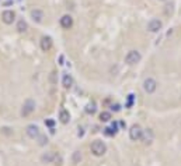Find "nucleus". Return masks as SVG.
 <instances>
[{
  "label": "nucleus",
  "instance_id": "obj_1",
  "mask_svg": "<svg viewBox=\"0 0 181 166\" xmlns=\"http://www.w3.org/2000/svg\"><path fill=\"white\" fill-rule=\"evenodd\" d=\"M91 152L95 155V156H103V155L107 152V145L103 141H94L91 144Z\"/></svg>",
  "mask_w": 181,
  "mask_h": 166
},
{
  "label": "nucleus",
  "instance_id": "obj_2",
  "mask_svg": "<svg viewBox=\"0 0 181 166\" xmlns=\"http://www.w3.org/2000/svg\"><path fill=\"white\" fill-rule=\"evenodd\" d=\"M141 59H142V56L138 50H129L125 56V63L129 64V66H133V64L139 63Z\"/></svg>",
  "mask_w": 181,
  "mask_h": 166
},
{
  "label": "nucleus",
  "instance_id": "obj_3",
  "mask_svg": "<svg viewBox=\"0 0 181 166\" xmlns=\"http://www.w3.org/2000/svg\"><path fill=\"white\" fill-rule=\"evenodd\" d=\"M35 109V102L32 99H27L24 102V105H23V109H21V116H30L31 113L34 112Z\"/></svg>",
  "mask_w": 181,
  "mask_h": 166
},
{
  "label": "nucleus",
  "instance_id": "obj_4",
  "mask_svg": "<svg viewBox=\"0 0 181 166\" xmlns=\"http://www.w3.org/2000/svg\"><path fill=\"white\" fill-rule=\"evenodd\" d=\"M163 28V22L160 21L159 18H152L150 21L147 22V31L149 32H159Z\"/></svg>",
  "mask_w": 181,
  "mask_h": 166
},
{
  "label": "nucleus",
  "instance_id": "obj_5",
  "mask_svg": "<svg viewBox=\"0 0 181 166\" xmlns=\"http://www.w3.org/2000/svg\"><path fill=\"white\" fill-rule=\"evenodd\" d=\"M142 133H143L142 127L139 126V124H133V126L131 127V130H129V137H131V140H133V141H138V140L142 138Z\"/></svg>",
  "mask_w": 181,
  "mask_h": 166
},
{
  "label": "nucleus",
  "instance_id": "obj_6",
  "mask_svg": "<svg viewBox=\"0 0 181 166\" xmlns=\"http://www.w3.org/2000/svg\"><path fill=\"white\" fill-rule=\"evenodd\" d=\"M156 88H157L156 80H153V78H146V80L143 81V89H145V92H147V94H153L154 91H156Z\"/></svg>",
  "mask_w": 181,
  "mask_h": 166
},
{
  "label": "nucleus",
  "instance_id": "obj_7",
  "mask_svg": "<svg viewBox=\"0 0 181 166\" xmlns=\"http://www.w3.org/2000/svg\"><path fill=\"white\" fill-rule=\"evenodd\" d=\"M2 20H3V22L7 25L13 24L15 20V13L13 11V10H4V11L2 13Z\"/></svg>",
  "mask_w": 181,
  "mask_h": 166
},
{
  "label": "nucleus",
  "instance_id": "obj_8",
  "mask_svg": "<svg viewBox=\"0 0 181 166\" xmlns=\"http://www.w3.org/2000/svg\"><path fill=\"white\" fill-rule=\"evenodd\" d=\"M59 22H61V27L65 28V30H69V28L73 27V18H72V15H69V14L62 15Z\"/></svg>",
  "mask_w": 181,
  "mask_h": 166
},
{
  "label": "nucleus",
  "instance_id": "obj_9",
  "mask_svg": "<svg viewBox=\"0 0 181 166\" xmlns=\"http://www.w3.org/2000/svg\"><path fill=\"white\" fill-rule=\"evenodd\" d=\"M41 49L44 52H48L52 49V38L51 36H42L41 38Z\"/></svg>",
  "mask_w": 181,
  "mask_h": 166
},
{
  "label": "nucleus",
  "instance_id": "obj_10",
  "mask_svg": "<svg viewBox=\"0 0 181 166\" xmlns=\"http://www.w3.org/2000/svg\"><path fill=\"white\" fill-rule=\"evenodd\" d=\"M30 15H31V18H32L35 22H42V20H44V11L42 10H40V9L31 10Z\"/></svg>",
  "mask_w": 181,
  "mask_h": 166
},
{
  "label": "nucleus",
  "instance_id": "obj_11",
  "mask_svg": "<svg viewBox=\"0 0 181 166\" xmlns=\"http://www.w3.org/2000/svg\"><path fill=\"white\" fill-rule=\"evenodd\" d=\"M27 134L28 137H31V138H35V137L40 136V128H38L35 124H30V126H27Z\"/></svg>",
  "mask_w": 181,
  "mask_h": 166
},
{
  "label": "nucleus",
  "instance_id": "obj_12",
  "mask_svg": "<svg viewBox=\"0 0 181 166\" xmlns=\"http://www.w3.org/2000/svg\"><path fill=\"white\" fill-rule=\"evenodd\" d=\"M142 140H143L146 144H150V142L153 141V131H152L150 128L145 130L143 133H142Z\"/></svg>",
  "mask_w": 181,
  "mask_h": 166
},
{
  "label": "nucleus",
  "instance_id": "obj_13",
  "mask_svg": "<svg viewBox=\"0 0 181 166\" xmlns=\"http://www.w3.org/2000/svg\"><path fill=\"white\" fill-rule=\"evenodd\" d=\"M55 158H56L55 152H46V154H44L42 156H41V160H42L44 163H51Z\"/></svg>",
  "mask_w": 181,
  "mask_h": 166
},
{
  "label": "nucleus",
  "instance_id": "obj_14",
  "mask_svg": "<svg viewBox=\"0 0 181 166\" xmlns=\"http://www.w3.org/2000/svg\"><path fill=\"white\" fill-rule=\"evenodd\" d=\"M15 30L19 31V32H27V30H28V24L24 21V20H19L17 21V25H15Z\"/></svg>",
  "mask_w": 181,
  "mask_h": 166
},
{
  "label": "nucleus",
  "instance_id": "obj_15",
  "mask_svg": "<svg viewBox=\"0 0 181 166\" xmlns=\"http://www.w3.org/2000/svg\"><path fill=\"white\" fill-rule=\"evenodd\" d=\"M62 84L65 88H70L73 85V78H72L70 74H65L63 78H62Z\"/></svg>",
  "mask_w": 181,
  "mask_h": 166
},
{
  "label": "nucleus",
  "instance_id": "obj_16",
  "mask_svg": "<svg viewBox=\"0 0 181 166\" xmlns=\"http://www.w3.org/2000/svg\"><path fill=\"white\" fill-rule=\"evenodd\" d=\"M59 119H61V121H62L63 124H66V123H69V120H70V115H69L68 110H61Z\"/></svg>",
  "mask_w": 181,
  "mask_h": 166
},
{
  "label": "nucleus",
  "instance_id": "obj_17",
  "mask_svg": "<svg viewBox=\"0 0 181 166\" xmlns=\"http://www.w3.org/2000/svg\"><path fill=\"white\" fill-rule=\"evenodd\" d=\"M95 110H97V108H95V103H94V102L89 103V105L86 106V112L89 113V115H94Z\"/></svg>",
  "mask_w": 181,
  "mask_h": 166
},
{
  "label": "nucleus",
  "instance_id": "obj_18",
  "mask_svg": "<svg viewBox=\"0 0 181 166\" xmlns=\"http://www.w3.org/2000/svg\"><path fill=\"white\" fill-rule=\"evenodd\" d=\"M100 119H101V121H110L111 120V113L110 112H101Z\"/></svg>",
  "mask_w": 181,
  "mask_h": 166
},
{
  "label": "nucleus",
  "instance_id": "obj_19",
  "mask_svg": "<svg viewBox=\"0 0 181 166\" xmlns=\"http://www.w3.org/2000/svg\"><path fill=\"white\" fill-rule=\"evenodd\" d=\"M115 133H117V131L114 130L112 127H108V128H105V134H107V136H115Z\"/></svg>",
  "mask_w": 181,
  "mask_h": 166
},
{
  "label": "nucleus",
  "instance_id": "obj_20",
  "mask_svg": "<svg viewBox=\"0 0 181 166\" xmlns=\"http://www.w3.org/2000/svg\"><path fill=\"white\" fill-rule=\"evenodd\" d=\"M46 142H48L46 136H40V141H38V144H40V145H45Z\"/></svg>",
  "mask_w": 181,
  "mask_h": 166
},
{
  "label": "nucleus",
  "instance_id": "obj_21",
  "mask_svg": "<svg viewBox=\"0 0 181 166\" xmlns=\"http://www.w3.org/2000/svg\"><path fill=\"white\" fill-rule=\"evenodd\" d=\"M132 102H133V95L131 94V95H129V98H128V103H126V106H128V108H131V106H132Z\"/></svg>",
  "mask_w": 181,
  "mask_h": 166
},
{
  "label": "nucleus",
  "instance_id": "obj_22",
  "mask_svg": "<svg viewBox=\"0 0 181 166\" xmlns=\"http://www.w3.org/2000/svg\"><path fill=\"white\" fill-rule=\"evenodd\" d=\"M80 159H82V155H80V152H74V162H79Z\"/></svg>",
  "mask_w": 181,
  "mask_h": 166
},
{
  "label": "nucleus",
  "instance_id": "obj_23",
  "mask_svg": "<svg viewBox=\"0 0 181 166\" xmlns=\"http://www.w3.org/2000/svg\"><path fill=\"white\" fill-rule=\"evenodd\" d=\"M111 109H112V110H115V112H118V110L121 109V106L120 105H112V108H111Z\"/></svg>",
  "mask_w": 181,
  "mask_h": 166
},
{
  "label": "nucleus",
  "instance_id": "obj_24",
  "mask_svg": "<svg viewBox=\"0 0 181 166\" xmlns=\"http://www.w3.org/2000/svg\"><path fill=\"white\" fill-rule=\"evenodd\" d=\"M45 124H46V126H49V127H52L53 126V120H46Z\"/></svg>",
  "mask_w": 181,
  "mask_h": 166
},
{
  "label": "nucleus",
  "instance_id": "obj_25",
  "mask_svg": "<svg viewBox=\"0 0 181 166\" xmlns=\"http://www.w3.org/2000/svg\"><path fill=\"white\" fill-rule=\"evenodd\" d=\"M111 127H112V128H114V130H115V131H117V123H112V124H111Z\"/></svg>",
  "mask_w": 181,
  "mask_h": 166
},
{
  "label": "nucleus",
  "instance_id": "obj_26",
  "mask_svg": "<svg viewBox=\"0 0 181 166\" xmlns=\"http://www.w3.org/2000/svg\"><path fill=\"white\" fill-rule=\"evenodd\" d=\"M159 2H166V0H159Z\"/></svg>",
  "mask_w": 181,
  "mask_h": 166
}]
</instances>
